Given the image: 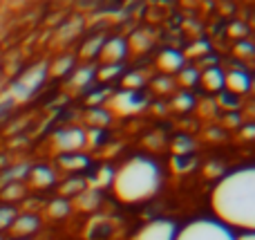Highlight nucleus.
<instances>
[{
  "label": "nucleus",
  "mask_w": 255,
  "mask_h": 240,
  "mask_svg": "<svg viewBox=\"0 0 255 240\" xmlns=\"http://www.w3.org/2000/svg\"><path fill=\"white\" fill-rule=\"evenodd\" d=\"M115 236V223L106 216H92L85 225V240H110Z\"/></svg>",
  "instance_id": "nucleus-10"
},
{
  "label": "nucleus",
  "mask_w": 255,
  "mask_h": 240,
  "mask_svg": "<svg viewBox=\"0 0 255 240\" xmlns=\"http://www.w3.org/2000/svg\"><path fill=\"white\" fill-rule=\"evenodd\" d=\"M83 189H88V184H85V180L81 178V175H74V178L65 180V182L58 187V193H61V198H76Z\"/></svg>",
  "instance_id": "nucleus-18"
},
{
  "label": "nucleus",
  "mask_w": 255,
  "mask_h": 240,
  "mask_svg": "<svg viewBox=\"0 0 255 240\" xmlns=\"http://www.w3.org/2000/svg\"><path fill=\"white\" fill-rule=\"evenodd\" d=\"M74 65H76V58L74 56H63V58H58L56 65L52 67V74H56V76L72 74V72H74Z\"/></svg>",
  "instance_id": "nucleus-30"
},
{
  "label": "nucleus",
  "mask_w": 255,
  "mask_h": 240,
  "mask_svg": "<svg viewBox=\"0 0 255 240\" xmlns=\"http://www.w3.org/2000/svg\"><path fill=\"white\" fill-rule=\"evenodd\" d=\"M244 31H247V29H244V25H242V22H233V25H231V34H238V36H235V38H242V34H244Z\"/></svg>",
  "instance_id": "nucleus-39"
},
{
  "label": "nucleus",
  "mask_w": 255,
  "mask_h": 240,
  "mask_svg": "<svg viewBox=\"0 0 255 240\" xmlns=\"http://www.w3.org/2000/svg\"><path fill=\"white\" fill-rule=\"evenodd\" d=\"M85 119H88L90 128H106V126L110 124L112 115L106 110V108H88Z\"/></svg>",
  "instance_id": "nucleus-20"
},
{
  "label": "nucleus",
  "mask_w": 255,
  "mask_h": 240,
  "mask_svg": "<svg viewBox=\"0 0 255 240\" xmlns=\"http://www.w3.org/2000/svg\"><path fill=\"white\" fill-rule=\"evenodd\" d=\"M172 88H175V79L172 76H157V79L152 81V90H157L159 94H166V92H172Z\"/></svg>",
  "instance_id": "nucleus-33"
},
{
  "label": "nucleus",
  "mask_w": 255,
  "mask_h": 240,
  "mask_svg": "<svg viewBox=\"0 0 255 240\" xmlns=\"http://www.w3.org/2000/svg\"><path fill=\"white\" fill-rule=\"evenodd\" d=\"M244 126H247V128L242 130V135L244 137H253V124H244Z\"/></svg>",
  "instance_id": "nucleus-41"
},
{
  "label": "nucleus",
  "mask_w": 255,
  "mask_h": 240,
  "mask_svg": "<svg viewBox=\"0 0 255 240\" xmlns=\"http://www.w3.org/2000/svg\"><path fill=\"white\" fill-rule=\"evenodd\" d=\"M58 166L70 173H83L92 169V162L85 153H65V155H58Z\"/></svg>",
  "instance_id": "nucleus-14"
},
{
  "label": "nucleus",
  "mask_w": 255,
  "mask_h": 240,
  "mask_svg": "<svg viewBox=\"0 0 255 240\" xmlns=\"http://www.w3.org/2000/svg\"><path fill=\"white\" fill-rule=\"evenodd\" d=\"M224 121H226V124H231V128H235V126H238V128H240V124H242V117H240L238 112H231V115L226 117Z\"/></svg>",
  "instance_id": "nucleus-38"
},
{
  "label": "nucleus",
  "mask_w": 255,
  "mask_h": 240,
  "mask_svg": "<svg viewBox=\"0 0 255 240\" xmlns=\"http://www.w3.org/2000/svg\"><path fill=\"white\" fill-rule=\"evenodd\" d=\"M29 180L34 187L47 189V187H54V184H56V173H54L49 166L38 164V166H31L29 169Z\"/></svg>",
  "instance_id": "nucleus-17"
},
{
  "label": "nucleus",
  "mask_w": 255,
  "mask_h": 240,
  "mask_svg": "<svg viewBox=\"0 0 255 240\" xmlns=\"http://www.w3.org/2000/svg\"><path fill=\"white\" fill-rule=\"evenodd\" d=\"M161 187V166L148 155L126 160L112 175V193L124 205H139L157 196Z\"/></svg>",
  "instance_id": "nucleus-2"
},
{
  "label": "nucleus",
  "mask_w": 255,
  "mask_h": 240,
  "mask_svg": "<svg viewBox=\"0 0 255 240\" xmlns=\"http://www.w3.org/2000/svg\"><path fill=\"white\" fill-rule=\"evenodd\" d=\"M211 209L217 223L231 232L255 229V169L242 166L224 173L211 191Z\"/></svg>",
  "instance_id": "nucleus-1"
},
{
  "label": "nucleus",
  "mask_w": 255,
  "mask_h": 240,
  "mask_svg": "<svg viewBox=\"0 0 255 240\" xmlns=\"http://www.w3.org/2000/svg\"><path fill=\"white\" fill-rule=\"evenodd\" d=\"M72 211V205L70 200H65V198H54L52 202L47 205V216L49 218H65V216H70Z\"/></svg>",
  "instance_id": "nucleus-23"
},
{
  "label": "nucleus",
  "mask_w": 255,
  "mask_h": 240,
  "mask_svg": "<svg viewBox=\"0 0 255 240\" xmlns=\"http://www.w3.org/2000/svg\"><path fill=\"white\" fill-rule=\"evenodd\" d=\"M224 90L231 94H247L251 90V74L242 67H233V70L224 72Z\"/></svg>",
  "instance_id": "nucleus-9"
},
{
  "label": "nucleus",
  "mask_w": 255,
  "mask_h": 240,
  "mask_svg": "<svg viewBox=\"0 0 255 240\" xmlns=\"http://www.w3.org/2000/svg\"><path fill=\"white\" fill-rule=\"evenodd\" d=\"M215 106H217V110L222 108V110H229V112H238L240 106H242V99H240L238 94H231V92H226V90H222L215 97Z\"/></svg>",
  "instance_id": "nucleus-22"
},
{
  "label": "nucleus",
  "mask_w": 255,
  "mask_h": 240,
  "mask_svg": "<svg viewBox=\"0 0 255 240\" xmlns=\"http://www.w3.org/2000/svg\"><path fill=\"white\" fill-rule=\"evenodd\" d=\"M172 153L175 155H193V139L188 137V135H177L175 139H172Z\"/></svg>",
  "instance_id": "nucleus-27"
},
{
  "label": "nucleus",
  "mask_w": 255,
  "mask_h": 240,
  "mask_svg": "<svg viewBox=\"0 0 255 240\" xmlns=\"http://www.w3.org/2000/svg\"><path fill=\"white\" fill-rule=\"evenodd\" d=\"M121 85H124V90H143L145 76L139 70H130L121 76Z\"/></svg>",
  "instance_id": "nucleus-24"
},
{
  "label": "nucleus",
  "mask_w": 255,
  "mask_h": 240,
  "mask_svg": "<svg viewBox=\"0 0 255 240\" xmlns=\"http://www.w3.org/2000/svg\"><path fill=\"white\" fill-rule=\"evenodd\" d=\"M175 83H179L181 88H195V85H199V70L195 65H184L179 72H177V81Z\"/></svg>",
  "instance_id": "nucleus-21"
},
{
  "label": "nucleus",
  "mask_w": 255,
  "mask_h": 240,
  "mask_svg": "<svg viewBox=\"0 0 255 240\" xmlns=\"http://www.w3.org/2000/svg\"><path fill=\"white\" fill-rule=\"evenodd\" d=\"M235 54H238V56L249 58V56L253 54V45H251V43H244V40H240V43L235 45Z\"/></svg>",
  "instance_id": "nucleus-37"
},
{
  "label": "nucleus",
  "mask_w": 255,
  "mask_h": 240,
  "mask_svg": "<svg viewBox=\"0 0 255 240\" xmlns=\"http://www.w3.org/2000/svg\"><path fill=\"white\" fill-rule=\"evenodd\" d=\"M0 240H2V238H0Z\"/></svg>",
  "instance_id": "nucleus-43"
},
{
  "label": "nucleus",
  "mask_w": 255,
  "mask_h": 240,
  "mask_svg": "<svg viewBox=\"0 0 255 240\" xmlns=\"http://www.w3.org/2000/svg\"><path fill=\"white\" fill-rule=\"evenodd\" d=\"M52 144L61 155L65 153H83L85 148V130L79 126H70V128H61L54 133Z\"/></svg>",
  "instance_id": "nucleus-6"
},
{
  "label": "nucleus",
  "mask_w": 255,
  "mask_h": 240,
  "mask_svg": "<svg viewBox=\"0 0 255 240\" xmlns=\"http://www.w3.org/2000/svg\"><path fill=\"white\" fill-rule=\"evenodd\" d=\"M184 65H186V58H184V52H181V49L166 47L157 54V67H159V72L166 76L177 74Z\"/></svg>",
  "instance_id": "nucleus-8"
},
{
  "label": "nucleus",
  "mask_w": 255,
  "mask_h": 240,
  "mask_svg": "<svg viewBox=\"0 0 255 240\" xmlns=\"http://www.w3.org/2000/svg\"><path fill=\"white\" fill-rule=\"evenodd\" d=\"M150 99L145 90H119V92H112L106 101V110L110 115L117 117H130L141 112L143 108H148Z\"/></svg>",
  "instance_id": "nucleus-4"
},
{
  "label": "nucleus",
  "mask_w": 255,
  "mask_h": 240,
  "mask_svg": "<svg viewBox=\"0 0 255 240\" xmlns=\"http://www.w3.org/2000/svg\"><path fill=\"white\" fill-rule=\"evenodd\" d=\"M199 83L206 90L208 94H220L224 90V70L220 65L206 67V70H199Z\"/></svg>",
  "instance_id": "nucleus-11"
},
{
  "label": "nucleus",
  "mask_w": 255,
  "mask_h": 240,
  "mask_svg": "<svg viewBox=\"0 0 255 240\" xmlns=\"http://www.w3.org/2000/svg\"><path fill=\"white\" fill-rule=\"evenodd\" d=\"M177 225L168 218H154L141 225L130 240H175L177 236Z\"/></svg>",
  "instance_id": "nucleus-5"
},
{
  "label": "nucleus",
  "mask_w": 255,
  "mask_h": 240,
  "mask_svg": "<svg viewBox=\"0 0 255 240\" xmlns=\"http://www.w3.org/2000/svg\"><path fill=\"white\" fill-rule=\"evenodd\" d=\"M103 36H94V38H90L88 43L83 45V49H81V56L83 58H92V56H99V49H101L103 45Z\"/></svg>",
  "instance_id": "nucleus-32"
},
{
  "label": "nucleus",
  "mask_w": 255,
  "mask_h": 240,
  "mask_svg": "<svg viewBox=\"0 0 255 240\" xmlns=\"http://www.w3.org/2000/svg\"><path fill=\"white\" fill-rule=\"evenodd\" d=\"M175 240H235V232L215 218H195L177 229Z\"/></svg>",
  "instance_id": "nucleus-3"
},
{
  "label": "nucleus",
  "mask_w": 255,
  "mask_h": 240,
  "mask_svg": "<svg viewBox=\"0 0 255 240\" xmlns=\"http://www.w3.org/2000/svg\"><path fill=\"white\" fill-rule=\"evenodd\" d=\"M72 207H76L83 214H94V209H99L101 205V191L97 189H83L79 196L74 198V202H70Z\"/></svg>",
  "instance_id": "nucleus-15"
},
{
  "label": "nucleus",
  "mask_w": 255,
  "mask_h": 240,
  "mask_svg": "<svg viewBox=\"0 0 255 240\" xmlns=\"http://www.w3.org/2000/svg\"><path fill=\"white\" fill-rule=\"evenodd\" d=\"M204 173H206L208 178H213V180H220L222 175L226 173V171H224V166H222L217 160H211L206 166H204Z\"/></svg>",
  "instance_id": "nucleus-35"
},
{
  "label": "nucleus",
  "mask_w": 255,
  "mask_h": 240,
  "mask_svg": "<svg viewBox=\"0 0 255 240\" xmlns=\"http://www.w3.org/2000/svg\"><path fill=\"white\" fill-rule=\"evenodd\" d=\"M206 54H211V43L208 40H195L190 47H186V52H184V58H202V56H206Z\"/></svg>",
  "instance_id": "nucleus-28"
},
{
  "label": "nucleus",
  "mask_w": 255,
  "mask_h": 240,
  "mask_svg": "<svg viewBox=\"0 0 255 240\" xmlns=\"http://www.w3.org/2000/svg\"><path fill=\"white\" fill-rule=\"evenodd\" d=\"M190 169H195V157L193 155H172L170 160V171L177 175L188 173Z\"/></svg>",
  "instance_id": "nucleus-25"
},
{
  "label": "nucleus",
  "mask_w": 255,
  "mask_h": 240,
  "mask_svg": "<svg viewBox=\"0 0 255 240\" xmlns=\"http://www.w3.org/2000/svg\"><path fill=\"white\" fill-rule=\"evenodd\" d=\"M175 110L179 112H188L190 108H195V97L188 92V90H179V92L172 97V103H170Z\"/></svg>",
  "instance_id": "nucleus-26"
},
{
  "label": "nucleus",
  "mask_w": 255,
  "mask_h": 240,
  "mask_svg": "<svg viewBox=\"0 0 255 240\" xmlns=\"http://www.w3.org/2000/svg\"><path fill=\"white\" fill-rule=\"evenodd\" d=\"M18 240H22V238H18Z\"/></svg>",
  "instance_id": "nucleus-42"
},
{
  "label": "nucleus",
  "mask_w": 255,
  "mask_h": 240,
  "mask_svg": "<svg viewBox=\"0 0 255 240\" xmlns=\"http://www.w3.org/2000/svg\"><path fill=\"white\" fill-rule=\"evenodd\" d=\"M150 45H152V40H150L148 36L143 34V31H136V34H132L130 40H128V49H132V52H143V49H148Z\"/></svg>",
  "instance_id": "nucleus-29"
},
{
  "label": "nucleus",
  "mask_w": 255,
  "mask_h": 240,
  "mask_svg": "<svg viewBox=\"0 0 255 240\" xmlns=\"http://www.w3.org/2000/svg\"><path fill=\"white\" fill-rule=\"evenodd\" d=\"M38 227H40V220H38L36 214H16L13 223L9 225V229H11V234L16 238L31 236V234H36Z\"/></svg>",
  "instance_id": "nucleus-13"
},
{
  "label": "nucleus",
  "mask_w": 255,
  "mask_h": 240,
  "mask_svg": "<svg viewBox=\"0 0 255 240\" xmlns=\"http://www.w3.org/2000/svg\"><path fill=\"white\" fill-rule=\"evenodd\" d=\"M90 173L85 175V184H88V189H97V191H101V189L110 187L112 184V175H115V169H112L110 164H101V166H94L92 169H88Z\"/></svg>",
  "instance_id": "nucleus-12"
},
{
  "label": "nucleus",
  "mask_w": 255,
  "mask_h": 240,
  "mask_svg": "<svg viewBox=\"0 0 255 240\" xmlns=\"http://www.w3.org/2000/svg\"><path fill=\"white\" fill-rule=\"evenodd\" d=\"M121 72H124V65H103V67H97V79L108 83V81L117 79Z\"/></svg>",
  "instance_id": "nucleus-31"
},
{
  "label": "nucleus",
  "mask_w": 255,
  "mask_h": 240,
  "mask_svg": "<svg viewBox=\"0 0 255 240\" xmlns=\"http://www.w3.org/2000/svg\"><path fill=\"white\" fill-rule=\"evenodd\" d=\"M16 218V211L11 207H0V229H7Z\"/></svg>",
  "instance_id": "nucleus-36"
},
{
  "label": "nucleus",
  "mask_w": 255,
  "mask_h": 240,
  "mask_svg": "<svg viewBox=\"0 0 255 240\" xmlns=\"http://www.w3.org/2000/svg\"><path fill=\"white\" fill-rule=\"evenodd\" d=\"M110 142V130L108 128H90L85 130V148H101Z\"/></svg>",
  "instance_id": "nucleus-19"
},
{
  "label": "nucleus",
  "mask_w": 255,
  "mask_h": 240,
  "mask_svg": "<svg viewBox=\"0 0 255 240\" xmlns=\"http://www.w3.org/2000/svg\"><path fill=\"white\" fill-rule=\"evenodd\" d=\"M97 79V67L94 65H83V67H74L70 76V85L72 88H79V90H88L90 85L94 83Z\"/></svg>",
  "instance_id": "nucleus-16"
},
{
  "label": "nucleus",
  "mask_w": 255,
  "mask_h": 240,
  "mask_svg": "<svg viewBox=\"0 0 255 240\" xmlns=\"http://www.w3.org/2000/svg\"><path fill=\"white\" fill-rule=\"evenodd\" d=\"M128 56V40L121 36H112L106 38L99 49V58L103 61V65H124Z\"/></svg>",
  "instance_id": "nucleus-7"
},
{
  "label": "nucleus",
  "mask_w": 255,
  "mask_h": 240,
  "mask_svg": "<svg viewBox=\"0 0 255 240\" xmlns=\"http://www.w3.org/2000/svg\"><path fill=\"white\" fill-rule=\"evenodd\" d=\"M235 240H255V234L253 232H240V234H235Z\"/></svg>",
  "instance_id": "nucleus-40"
},
{
  "label": "nucleus",
  "mask_w": 255,
  "mask_h": 240,
  "mask_svg": "<svg viewBox=\"0 0 255 240\" xmlns=\"http://www.w3.org/2000/svg\"><path fill=\"white\" fill-rule=\"evenodd\" d=\"M25 196V187H22V182H13V184H7V187L2 189V198L4 200H18V198Z\"/></svg>",
  "instance_id": "nucleus-34"
}]
</instances>
